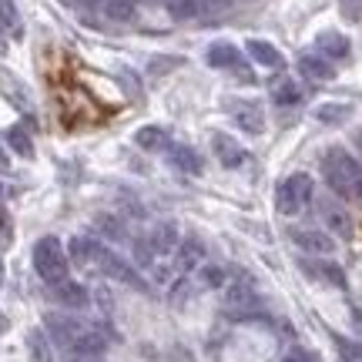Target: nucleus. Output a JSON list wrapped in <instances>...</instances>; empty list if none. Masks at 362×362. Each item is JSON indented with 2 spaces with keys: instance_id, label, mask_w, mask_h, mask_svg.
<instances>
[{
  "instance_id": "f257e3e1",
  "label": "nucleus",
  "mask_w": 362,
  "mask_h": 362,
  "mask_svg": "<svg viewBox=\"0 0 362 362\" xmlns=\"http://www.w3.org/2000/svg\"><path fill=\"white\" fill-rule=\"evenodd\" d=\"M47 336L61 346V349H67L71 356H88V359H98L104 352V336L98 332V329H90V325H84L81 319H74V315H47Z\"/></svg>"
},
{
  "instance_id": "412c9836",
  "label": "nucleus",
  "mask_w": 362,
  "mask_h": 362,
  "mask_svg": "<svg viewBox=\"0 0 362 362\" xmlns=\"http://www.w3.org/2000/svg\"><path fill=\"white\" fill-rule=\"evenodd\" d=\"M94 252H98V242L88 238V235H74L67 242V259L74 265H94Z\"/></svg>"
},
{
  "instance_id": "aec40b11",
  "label": "nucleus",
  "mask_w": 362,
  "mask_h": 362,
  "mask_svg": "<svg viewBox=\"0 0 362 362\" xmlns=\"http://www.w3.org/2000/svg\"><path fill=\"white\" fill-rule=\"evenodd\" d=\"M171 165L178 171H188V175H202V168H205L202 155L194 148H188V144H175L171 148Z\"/></svg>"
},
{
  "instance_id": "dca6fc26",
  "label": "nucleus",
  "mask_w": 362,
  "mask_h": 362,
  "mask_svg": "<svg viewBox=\"0 0 362 362\" xmlns=\"http://www.w3.org/2000/svg\"><path fill=\"white\" fill-rule=\"evenodd\" d=\"M298 71L302 74H309L312 81H332L336 78V67H332V61H325L319 51H309L298 57Z\"/></svg>"
},
{
  "instance_id": "79ce46f5",
  "label": "nucleus",
  "mask_w": 362,
  "mask_h": 362,
  "mask_svg": "<svg viewBox=\"0 0 362 362\" xmlns=\"http://www.w3.org/2000/svg\"><path fill=\"white\" fill-rule=\"evenodd\" d=\"M356 141H359V148H362V134H356Z\"/></svg>"
},
{
  "instance_id": "a19ab883",
  "label": "nucleus",
  "mask_w": 362,
  "mask_h": 362,
  "mask_svg": "<svg viewBox=\"0 0 362 362\" xmlns=\"http://www.w3.org/2000/svg\"><path fill=\"white\" fill-rule=\"evenodd\" d=\"M4 329H7V319H4V315H0V332H4Z\"/></svg>"
},
{
  "instance_id": "a211bd4d",
  "label": "nucleus",
  "mask_w": 362,
  "mask_h": 362,
  "mask_svg": "<svg viewBox=\"0 0 362 362\" xmlns=\"http://www.w3.org/2000/svg\"><path fill=\"white\" fill-rule=\"evenodd\" d=\"M352 117V104H342V101H325L315 107V121L325 124V128H342L346 121Z\"/></svg>"
},
{
  "instance_id": "1a4fd4ad",
  "label": "nucleus",
  "mask_w": 362,
  "mask_h": 362,
  "mask_svg": "<svg viewBox=\"0 0 362 362\" xmlns=\"http://www.w3.org/2000/svg\"><path fill=\"white\" fill-rule=\"evenodd\" d=\"M144 238H148V245H151V252H155L158 259L175 255V252H178V245H181V235H178V228H175L171 221H158V225L144 235Z\"/></svg>"
},
{
  "instance_id": "58836bf2",
  "label": "nucleus",
  "mask_w": 362,
  "mask_h": 362,
  "mask_svg": "<svg viewBox=\"0 0 362 362\" xmlns=\"http://www.w3.org/2000/svg\"><path fill=\"white\" fill-rule=\"evenodd\" d=\"M71 362H98V359H88V356H71Z\"/></svg>"
},
{
  "instance_id": "4468645a",
  "label": "nucleus",
  "mask_w": 362,
  "mask_h": 362,
  "mask_svg": "<svg viewBox=\"0 0 362 362\" xmlns=\"http://www.w3.org/2000/svg\"><path fill=\"white\" fill-rule=\"evenodd\" d=\"M208 67H221V71H235V67H242V51L235 47V44H225V40H218V44H211L205 54Z\"/></svg>"
},
{
  "instance_id": "5701e85b",
  "label": "nucleus",
  "mask_w": 362,
  "mask_h": 362,
  "mask_svg": "<svg viewBox=\"0 0 362 362\" xmlns=\"http://www.w3.org/2000/svg\"><path fill=\"white\" fill-rule=\"evenodd\" d=\"M0 34H7V37H21L24 34L21 11H17L13 0H0Z\"/></svg>"
},
{
  "instance_id": "2eb2a0df",
  "label": "nucleus",
  "mask_w": 362,
  "mask_h": 362,
  "mask_svg": "<svg viewBox=\"0 0 362 362\" xmlns=\"http://www.w3.org/2000/svg\"><path fill=\"white\" fill-rule=\"evenodd\" d=\"M51 296L57 298L61 305H67V309H84V305H88V288L81 282H71V279L51 285Z\"/></svg>"
},
{
  "instance_id": "ddd939ff",
  "label": "nucleus",
  "mask_w": 362,
  "mask_h": 362,
  "mask_svg": "<svg viewBox=\"0 0 362 362\" xmlns=\"http://www.w3.org/2000/svg\"><path fill=\"white\" fill-rule=\"evenodd\" d=\"M211 151H215V158H218L225 168H238V165L245 161V151H242V144L235 141L232 134H225V131L211 134Z\"/></svg>"
},
{
  "instance_id": "f3484780",
  "label": "nucleus",
  "mask_w": 362,
  "mask_h": 362,
  "mask_svg": "<svg viewBox=\"0 0 362 362\" xmlns=\"http://www.w3.org/2000/svg\"><path fill=\"white\" fill-rule=\"evenodd\" d=\"M0 94H4L13 107H24V111H30V90H27L17 78H13L7 67H0Z\"/></svg>"
},
{
  "instance_id": "72a5a7b5",
  "label": "nucleus",
  "mask_w": 362,
  "mask_h": 362,
  "mask_svg": "<svg viewBox=\"0 0 362 362\" xmlns=\"http://www.w3.org/2000/svg\"><path fill=\"white\" fill-rule=\"evenodd\" d=\"M11 245V218L0 211V248H7Z\"/></svg>"
},
{
  "instance_id": "a18cd8bd",
  "label": "nucleus",
  "mask_w": 362,
  "mask_h": 362,
  "mask_svg": "<svg viewBox=\"0 0 362 362\" xmlns=\"http://www.w3.org/2000/svg\"><path fill=\"white\" fill-rule=\"evenodd\" d=\"M0 272H4V265H0Z\"/></svg>"
},
{
  "instance_id": "cd10ccee",
  "label": "nucleus",
  "mask_w": 362,
  "mask_h": 362,
  "mask_svg": "<svg viewBox=\"0 0 362 362\" xmlns=\"http://www.w3.org/2000/svg\"><path fill=\"white\" fill-rule=\"evenodd\" d=\"M138 11V0H104V13L111 21H131Z\"/></svg>"
},
{
  "instance_id": "a878e982",
  "label": "nucleus",
  "mask_w": 362,
  "mask_h": 362,
  "mask_svg": "<svg viewBox=\"0 0 362 362\" xmlns=\"http://www.w3.org/2000/svg\"><path fill=\"white\" fill-rule=\"evenodd\" d=\"M272 98L279 104H298L302 101V88H298L292 78H279L272 84Z\"/></svg>"
},
{
  "instance_id": "7ed1b4c3",
  "label": "nucleus",
  "mask_w": 362,
  "mask_h": 362,
  "mask_svg": "<svg viewBox=\"0 0 362 362\" xmlns=\"http://www.w3.org/2000/svg\"><path fill=\"white\" fill-rule=\"evenodd\" d=\"M34 269H37V275L47 285H57V282H64V279H67L71 259H67L64 245H61L54 235L40 238L37 245H34Z\"/></svg>"
},
{
  "instance_id": "9d476101",
  "label": "nucleus",
  "mask_w": 362,
  "mask_h": 362,
  "mask_svg": "<svg viewBox=\"0 0 362 362\" xmlns=\"http://www.w3.org/2000/svg\"><path fill=\"white\" fill-rule=\"evenodd\" d=\"M292 242H296L302 252H309V255H332V252H336V238L319 232V228H296V232H292Z\"/></svg>"
},
{
  "instance_id": "f8f14e48",
  "label": "nucleus",
  "mask_w": 362,
  "mask_h": 362,
  "mask_svg": "<svg viewBox=\"0 0 362 362\" xmlns=\"http://www.w3.org/2000/svg\"><path fill=\"white\" fill-rule=\"evenodd\" d=\"M319 215H322L325 228H329L332 235H339V238H352V218H349V211H346L342 205H336V202H325V198H322Z\"/></svg>"
},
{
  "instance_id": "ea45409f",
  "label": "nucleus",
  "mask_w": 362,
  "mask_h": 362,
  "mask_svg": "<svg viewBox=\"0 0 362 362\" xmlns=\"http://www.w3.org/2000/svg\"><path fill=\"white\" fill-rule=\"evenodd\" d=\"M78 4H84V7H94V4H101V0H78Z\"/></svg>"
},
{
  "instance_id": "9b49d317",
  "label": "nucleus",
  "mask_w": 362,
  "mask_h": 362,
  "mask_svg": "<svg viewBox=\"0 0 362 362\" xmlns=\"http://www.w3.org/2000/svg\"><path fill=\"white\" fill-rule=\"evenodd\" d=\"M315 51L322 54L325 61H346L352 54V44L346 34H339V30H322L319 37H315Z\"/></svg>"
},
{
  "instance_id": "c85d7f7f",
  "label": "nucleus",
  "mask_w": 362,
  "mask_h": 362,
  "mask_svg": "<svg viewBox=\"0 0 362 362\" xmlns=\"http://www.w3.org/2000/svg\"><path fill=\"white\" fill-rule=\"evenodd\" d=\"M7 144H11L17 155H24V158L34 155V141H30V134H27L24 128H7Z\"/></svg>"
},
{
  "instance_id": "393cba45",
  "label": "nucleus",
  "mask_w": 362,
  "mask_h": 362,
  "mask_svg": "<svg viewBox=\"0 0 362 362\" xmlns=\"http://www.w3.org/2000/svg\"><path fill=\"white\" fill-rule=\"evenodd\" d=\"M134 141H138V148H144V151H158V148H168V134H165V128L148 124V128H141L134 134Z\"/></svg>"
},
{
  "instance_id": "39448f33",
  "label": "nucleus",
  "mask_w": 362,
  "mask_h": 362,
  "mask_svg": "<svg viewBox=\"0 0 362 362\" xmlns=\"http://www.w3.org/2000/svg\"><path fill=\"white\" fill-rule=\"evenodd\" d=\"M94 269L101 272V275H107V279H115V282H124V285H134V288H144V282L138 279V272L131 269L128 262L121 259V255H115L107 245H101L98 242V252H94Z\"/></svg>"
},
{
  "instance_id": "2f4dec72",
  "label": "nucleus",
  "mask_w": 362,
  "mask_h": 362,
  "mask_svg": "<svg viewBox=\"0 0 362 362\" xmlns=\"http://www.w3.org/2000/svg\"><path fill=\"white\" fill-rule=\"evenodd\" d=\"M134 262L141 265V269H155V262H158V255L151 252V245H148V238H134Z\"/></svg>"
},
{
  "instance_id": "423d86ee",
  "label": "nucleus",
  "mask_w": 362,
  "mask_h": 362,
  "mask_svg": "<svg viewBox=\"0 0 362 362\" xmlns=\"http://www.w3.org/2000/svg\"><path fill=\"white\" fill-rule=\"evenodd\" d=\"M259 305V292H255V282L248 275H235L232 282L225 285V309L235 312V315H245Z\"/></svg>"
},
{
  "instance_id": "473e14b6",
  "label": "nucleus",
  "mask_w": 362,
  "mask_h": 362,
  "mask_svg": "<svg viewBox=\"0 0 362 362\" xmlns=\"http://www.w3.org/2000/svg\"><path fill=\"white\" fill-rule=\"evenodd\" d=\"M342 13H346L349 21H356V24H359V21H362V0H342Z\"/></svg>"
},
{
  "instance_id": "b1692460",
  "label": "nucleus",
  "mask_w": 362,
  "mask_h": 362,
  "mask_svg": "<svg viewBox=\"0 0 362 362\" xmlns=\"http://www.w3.org/2000/svg\"><path fill=\"white\" fill-rule=\"evenodd\" d=\"M94 228H98L104 238H111V242H124V238H128V225L117 218V215H107V211L94 218Z\"/></svg>"
},
{
  "instance_id": "4be33fe9",
  "label": "nucleus",
  "mask_w": 362,
  "mask_h": 362,
  "mask_svg": "<svg viewBox=\"0 0 362 362\" xmlns=\"http://www.w3.org/2000/svg\"><path fill=\"white\" fill-rule=\"evenodd\" d=\"M302 269L309 272L312 279L336 285V288H342V285H346V275H342V269H339V265H332V262H302Z\"/></svg>"
},
{
  "instance_id": "20e7f679",
  "label": "nucleus",
  "mask_w": 362,
  "mask_h": 362,
  "mask_svg": "<svg viewBox=\"0 0 362 362\" xmlns=\"http://www.w3.org/2000/svg\"><path fill=\"white\" fill-rule=\"evenodd\" d=\"M312 192H315V185H312L309 175H288V178L279 185V192H275V208L282 211V215H298V211H305L312 202Z\"/></svg>"
},
{
  "instance_id": "c03bdc74",
  "label": "nucleus",
  "mask_w": 362,
  "mask_h": 362,
  "mask_svg": "<svg viewBox=\"0 0 362 362\" xmlns=\"http://www.w3.org/2000/svg\"><path fill=\"white\" fill-rule=\"evenodd\" d=\"M0 194H4V185H0Z\"/></svg>"
},
{
  "instance_id": "f704fd0d",
  "label": "nucleus",
  "mask_w": 362,
  "mask_h": 362,
  "mask_svg": "<svg viewBox=\"0 0 362 362\" xmlns=\"http://www.w3.org/2000/svg\"><path fill=\"white\" fill-rule=\"evenodd\" d=\"M205 11H228L232 7V0H198Z\"/></svg>"
},
{
  "instance_id": "e433bc0d",
  "label": "nucleus",
  "mask_w": 362,
  "mask_h": 362,
  "mask_svg": "<svg viewBox=\"0 0 362 362\" xmlns=\"http://www.w3.org/2000/svg\"><path fill=\"white\" fill-rule=\"evenodd\" d=\"M282 362H312V356H305V352H292V356H285Z\"/></svg>"
},
{
  "instance_id": "0eeeda50",
  "label": "nucleus",
  "mask_w": 362,
  "mask_h": 362,
  "mask_svg": "<svg viewBox=\"0 0 362 362\" xmlns=\"http://www.w3.org/2000/svg\"><path fill=\"white\" fill-rule=\"evenodd\" d=\"M205 265V242L202 238H185L178 245V252H175V272H178L181 279H188L192 272H198Z\"/></svg>"
},
{
  "instance_id": "c9c22d12",
  "label": "nucleus",
  "mask_w": 362,
  "mask_h": 362,
  "mask_svg": "<svg viewBox=\"0 0 362 362\" xmlns=\"http://www.w3.org/2000/svg\"><path fill=\"white\" fill-rule=\"evenodd\" d=\"M175 64H178V61H171V57L168 61H151V74H155V71H168V67H175Z\"/></svg>"
},
{
  "instance_id": "f03ea898",
  "label": "nucleus",
  "mask_w": 362,
  "mask_h": 362,
  "mask_svg": "<svg viewBox=\"0 0 362 362\" xmlns=\"http://www.w3.org/2000/svg\"><path fill=\"white\" fill-rule=\"evenodd\" d=\"M322 178L339 198H359L362 202V161L342 148H332L322 158Z\"/></svg>"
},
{
  "instance_id": "4c0bfd02",
  "label": "nucleus",
  "mask_w": 362,
  "mask_h": 362,
  "mask_svg": "<svg viewBox=\"0 0 362 362\" xmlns=\"http://www.w3.org/2000/svg\"><path fill=\"white\" fill-rule=\"evenodd\" d=\"M11 168V161H7V155H4V148H0V171Z\"/></svg>"
},
{
  "instance_id": "6e6552de",
  "label": "nucleus",
  "mask_w": 362,
  "mask_h": 362,
  "mask_svg": "<svg viewBox=\"0 0 362 362\" xmlns=\"http://www.w3.org/2000/svg\"><path fill=\"white\" fill-rule=\"evenodd\" d=\"M228 115H232L235 128H242L245 134H262L265 131V115H262V107L255 101H232Z\"/></svg>"
},
{
  "instance_id": "37998d69",
  "label": "nucleus",
  "mask_w": 362,
  "mask_h": 362,
  "mask_svg": "<svg viewBox=\"0 0 362 362\" xmlns=\"http://www.w3.org/2000/svg\"><path fill=\"white\" fill-rule=\"evenodd\" d=\"M138 4H151V0H138Z\"/></svg>"
},
{
  "instance_id": "6ab92c4d",
  "label": "nucleus",
  "mask_w": 362,
  "mask_h": 362,
  "mask_svg": "<svg viewBox=\"0 0 362 362\" xmlns=\"http://www.w3.org/2000/svg\"><path fill=\"white\" fill-rule=\"evenodd\" d=\"M245 51H248V57H252L255 64H262V67H282V54L275 51V44H269V40L252 37L245 44Z\"/></svg>"
},
{
  "instance_id": "bb28decb",
  "label": "nucleus",
  "mask_w": 362,
  "mask_h": 362,
  "mask_svg": "<svg viewBox=\"0 0 362 362\" xmlns=\"http://www.w3.org/2000/svg\"><path fill=\"white\" fill-rule=\"evenodd\" d=\"M27 349H30V359L34 362H54L51 346H47V332H40V329L27 332Z\"/></svg>"
},
{
  "instance_id": "7c9ffc66",
  "label": "nucleus",
  "mask_w": 362,
  "mask_h": 362,
  "mask_svg": "<svg viewBox=\"0 0 362 362\" xmlns=\"http://www.w3.org/2000/svg\"><path fill=\"white\" fill-rule=\"evenodd\" d=\"M221 285H225V269H218V265L198 269V288H221Z\"/></svg>"
},
{
  "instance_id": "c756f323",
  "label": "nucleus",
  "mask_w": 362,
  "mask_h": 362,
  "mask_svg": "<svg viewBox=\"0 0 362 362\" xmlns=\"http://www.w3.org/2000/svg\"><path fill=\"white\" fill-rule=\"evenodd\" d=\"M165 7H168V13L175 17V21H192L194 13L202 11L198 0H165Z\"/></svg>"
}]
</instances>
